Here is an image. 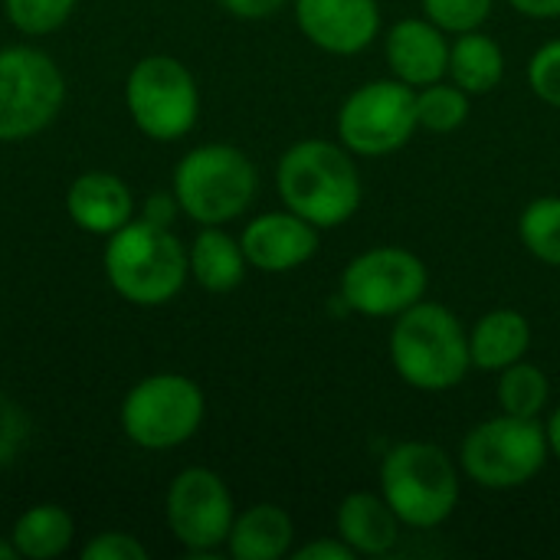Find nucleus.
I'll return each mask as SVG.
<instances>
[{"mask_svg": "<svg viewBox=\"0 0 560 560\" xmlns=\"http://www.w3.org/2000/svg\"><path fill=\"white\" fill-rule=\"evenodd\" d=\"M276 190L285 210L318 230L345 226L364 197L354 154L341 141L302 138L289 144L276 164Z\"/></svg>", "mask_w": 560, "mask_h": 560, "instance_id": "obj_1", "label": "nucleus"}, {"mask_svg": "<svg viewBox=\"0 0 560 560\" xmlns=\"http://www.w3.org/2000/svg\"><path fill=\"white\" fill-rule=\"evenodd\" d=\"M387 354L397 377L423 394H446L472 371L469 328L440 302H417L400 312L387 335Z\"/></svg>", "mask_w": 560, "mask_h": 560, "instance_id": "obj_2", "label": "nucleus"}, {"mask_svg": "<svg viewBox=\"0 0 560 560\" xmlns=\"http://www.w3.org/2000/svg\"><path fill=\"white\" fill-rule=\"evenodd\" d=\"M102 272L118 299L138 308H161L174 302L187 279V246L171 226L135 217L118 233L105 236Z\"/></svg>", "mask_w": 560, "mask_h": 560, "instance_id": "obj_3", "label": "nucleus"}, {"mask_svg": "<svg viewBox=\"0 0 560 560\" xmlns=\"http://www.w3.org/2000/svg\"><path fill=\"white\" fill-rule=\"evenodd\" d=\"M381 495L404 528L433 532L446 525L463 495V469L427 440H404L381 459Z\"/></svg>", "mask_w": 560, "mask_h": 560, "instance_id": "obj_4", "label": "nucleus"}, {"mask_svg": "<svg viewBox=\"0 0 560 560\" xmlns=\"http://www.w3.org/2000/svg\"><path fill=\"white\" fill-rule=\"evenodd\" d=\"M171 190L180 213L197 226H226L253 207L259 194V171L243 148L210 141L190 148L177 161Z\"/></svg>", "mask_w": 560, "mask_h": 560, "instance_id": "obj_5", "label": "nucleus"}, {"mask_svg": "<svg viewBox=\"0 0 560 560\" xmlns=\"http://www.w3.org/2000/svg\"><path fill=\"white\" fill-rule=\"evenodd\" d=\"M548 433L541 420L502 413L476 423L459 446V469L469 482L489 492L525 489L548 466Z\"/></svg>", "mask_w": 560, "mask_h": 560, "instance_id": "obj_6", "label": "nucleus"}, {"mask_svg": "<svg viewBox=\"0 0 560 560\" xmlns=\"http://www.w3.org/2000/svg\"><path fill=\"white\" fill-rule=\"evenodd\" d=\"M207 417V397L197 381L184 374L141 377L118 407V427L138 450L167 453L190 443Z\"/></svg>", "mask_w": 560, "mask_h": 560, "instance_id": "obj_7", "label": "nucleus"}, {"mask_svg": "<svg viewBox=\"0 0 560 560\" xmlns=\"http://www.w3.org/2000/svg\"><path fill=\"white\" fill-rule=\"evenodd\" d=\"M125 105L144 138L171 144L194 131L200 118V89L177 56L151 52L128 69Z\"/></svg>", "mask_w": 560, "mask_h": 560, "instance_id": "obj_8", "label": "nucleus"}, {"mask_svg": "<svg viewBox=\"0 0 560 560\" xmlns=\"http://www.w3.org/2000/svg\"><path fill=\"white\" fill-rule=\"evenodd\" d=\"M62 105L66 75L49 52L23 43L0 49V144L43 135Z\"/></svg>", "mask_w": 560, "mask_h": 560, "instance_id": "obj_9", "label": "nucleus"}, {"mask_svg": "<svg viewBox=\"0 0 560 560\" xmlns=\"http://www.w3.org/2000/svg\"><path fill=\"white\" fill-rule=\"evenodd\" d=\"M427 289L430 269L407 246H371L358 253L338 279V299L348 312L390 322L423 302Z\"/></svg>", "mask_w": 560, "mask_h": 560, "instance_id": "obj_10", "label": "nucleus"}, {"mask_svg": "<svg viewBox=\"0 0 560 560\" xmlns=\"http://www.w3.org/2000/svg\"><path fill=\"white\" fill-rule=\"evenodd\" d=\"M335 131L354 158H387L407 148L420 131L417 89L394 75L358 85L341 102Z\"/></svg>", "mask_w": 560, "mask_h": 560, "instance_id": "obj_11", "label": "nucleus"}, {"mask_svg": "<svg viewBox=\"0 0 560 560\" xmlns=\"http://www.w3.org/2000/svg\"><path fill=\"white\" fill-rule=\"evenodd\" d=\"M233 518V492L220 472L190 466L171 479L164 495V522L190 558H217V551L226 548Z\"/></svg>", "mask_w": 560, "mask_h": 560, "instance_id": "obj_12", "label": "nucleus"}, {"mask_svg": "<svg viewBox=\"0 0 560 560\" xmlns=\"http://www.w3.org/2000/svg\"><path fill=\"white\" fill-rule=\"evenodd\" d=\"M302 36L331 56H358L381 36L377 0H295Z\"/></svg>", "mask_w": 560, "mask_h": 560, "instance_id": "obj_13", "label": "nucleus"}, {"mask_svg": "<svg viewBox=\"0 0 560 560\" xmlns=\"http://www.w3.org/2000/svg\"><path fill=\"white\" fill-rule=\"evenodd\" d=\"M240 243H243L249 269L279 276V272H292L305 266L318 253L322 230L282 207V210L253 217L243 226Z\"/></svg>", "mask_w": 560, "mask_h": 560, "instance_id": "obj_14", "label": "nucleus"}, {"mask_svg": "<svg viewBox=\"0 0 560 560\" xmlns=\"http://www.w3.org/2000/svg\"><path fill=\"white\" fill-rule=\"evenodd\" d=\"M384 59L394 79L423 89L446 79L450 66V33L427 16L397 20L384 33Z\"/></svg>", "mask_w": 560, "mask_h": 560, "instance_id": "obj_15", "label": "nucleus"}, {"mask_svg": "<svg viewBox=\"0 0 560 560\" xmlns=\"http://www.w3.org/2000/svg\"><path fill=\"white\" fill-rule=\"evenodd\" d=\"M135 210V190L112 171H85L66 187V217L89 236L118 233Z\"/></svg>", "mask_w": 560, "mask_h": 560, "instance_id": "obj_16", "label": "nucleus"}, {"mask_svg": "<svg viewBox=\"0 0 560 560\" xmlns=\"http://www.w3.org/2000/svg\"><path fill=\"white\" fill-rule=\"evenodd\" d=\"M404 522L394 515L381 492H351L335 515V535L358 558H384L397 548Z\"/></svg>", "mask_w": 560, "mask_h": 560, "instance_id": "obj_17", "label": "nucleus"}, {"mask_svg": "<svg viewBox=\"0 0 560 560\" xmlns=\"http://www.w3.org/2000/svg\"><path fill=\"white\" fill-rule=\"evenodd\" d=\"M295 548V522L276 502H256L236 512L226 555L233 560H282Z\"/></svg>", "mask_w": 560, "mask_h": 560, "instance_id": "obj_18", "label": "nucleus"}, {"mask_svg": "<svg viewBox=\"0 0 560 560\" xmlns=\"http://www.w3.org/2000/svg\"><path fill=\"white\" fill-rule=\"evenodd\" d=\"M535 341L532 322L518 308H492L469 328L472 368L499 374L528 358Z\"/></svg>", "mask_w": 560, "mask_h": 560, "instance_id": "obj_19", "label": "nucleus"}, {"mask_svg": "<svg viewBox=\"0 0 560 560\" xmlns=\"http://www.w3.org/2000/svg\"><path fill=\"white\" fill-rule=\"evenodd\" d=\"M187 266L190 279L213 295L240 289L249 269L240 236L226 233V226H200V233L187 246Z\"/></svg>", "mask_w": 560, "mask_h": 560, "instance_id": "obj_20", "label": "nucleus"}, {"mask_svg": "<svg viewBox=\"0 0 560 560\" xmlns=\"http://www.w3.org/2000/svg\"><path fill=\"white\" fill-rule=\"evenodd\" d=\"M446 79L456 82L469 95H489L505 79V49L495 36L482 30L456 33L450 39V66Z\"/></svg>", "mask_w": 560, "mask_h": 560, "instance_id": "obj_21", "label": "nucleus"}, {"mask_svg": "<svg viewBox=\"0 0 560 560\" xmlns=\"http://www.w3.org/2000/svg\"><path fill=\"white\" fill-rule=\"evenodd\" d=\"M10 541L16 555L26 560L62 558L75 541V518L52 502L30 505L23 515H16L10 528Z\"/></svg>", "mask_w": 560, "mask_h": 560, "instance_id": "obj_22", "label": "nucleus"}, {"mask_svg": "<svg viewBox=\"0 0 560 560\" xmlns=\"http://www.w3.org/2000/svg\"><path fill=\"white\" fill-rule=\"evenodd\" d=\"M495 400H499V410L502 413L541 420V413L551 404V381H548V374L538 364L518 361V364L499 371Z\"/></svg>", "mask_w": 560, "mask_h": 560, "instance_id": "obj_23", "label": "nucleus"}, {"mask_svg": "<svg viewBox=\"0 0 560 560\" xmlns=\"http://www.w3.org/2000/svg\"><path fill=\"white\" fill-rule=\"evenodd\" d=\"M469 112H472V95L463 92L450 79H440V82H430V85L417 89V121H420V131H430V135L459 131L469 121Z\"/></svg>", "mask_w": 560, "mask_h": 560, "instance_id": "obj_24", "label": "nucleus"}, {"mask_svg": "<svg viewBox=\"0 0 560 560\" xmlns=\"http://www.w3.org/2000/svg\"><path fill=\"white\" fill-rule=\"evenodd\" d=\"M518 240L545 266L560 269V197H535L518 217Z\"/></svg>", "mask_w": 560, "mask_h": 560, "instance_id": "obj_25", "label": "nucleus"}, {"mask_svg": "<svg viewBox=\"0 0 560 560\" xmlns=\"http://www.w3.org/2000/svg\"><path fill=\"white\" fill-rule=\"evenodd\" d=\"M79 0H3L10 26L23 36H49L69 23Z\"/></svg>", "mask_w": 560, "mask_h": 560, "instance_id": "obj_26", "label": "nucleus"}, {"mask_svg": "<svg viewBox=\"0 0 560 560\" xmlns=\"http://www.w3.org/2000/svg\"><path fill=\"white\" fill-rule=\"evenodd\" d=\"M495 0H420V10L427 20H433L450 36L482 30V23L492 16Z\"/></svg>", "mask_w": 560, "mask_h": 560, "instance_id": "obj_27", "label": "nucleus"}, {"mask_svg": "<svg viewBox=\"0 0 560 560\" xmlns=\"http://www.w3.org/2000/svg\"><path fill=\"white\" fill-rule=\"evenodd\" d=\"M528 85L545 105L560 112V39L535 49V56L528 59Z\"/></svg>", "mask_w": 560, "mask_h": 560, "instance_id": "obj_28", "label": "nucleus"}, {"mask_svg": "<svg viewBox=\"0 0 560 560\" xmlns=\"http://www.w3.org/2000/svg\"><path fill=\"white\" fill-rule=\"evenodd\" d=\"M30 440V417L20 404H13L7 394H0V469L10 466Z\"/></svg>", "mask_w": 560, "mask_h": 560, "instance_id": "obj_29", "label": "nucleus"}, {"mask_svg": "<svg viewBox=\"0 0 560 560\" xmlns=\"http://www.w3.org/2000/svg\"><path fill=\"white\" fill-rule=\"evenodd\" d=\"M148 548L128 532H102L85 548L82 560H144Z\"/></svg>", "mask_w": 560, "mask_h": 560, "instance_id": "obj_30", "label": "nucleus"}, {"mask_svg": "<svg viewBox=\"0 0 560 560\" xmlns=\"http://www.w3.org/2000/svg\"><path fill=\"white\" fill-rule=\"evenodd\" d=\"M292 558L295 560H354L358 555L338 538V535H331V538H312V541H305V545H299V548H292Z\"/></svg>", "mask_w": 560, "mask_h": 560, "instance_id": "obj_31", "label": "nucleus"}, {"mask_svg": "<svg viewBox=\"0 0 560 560\" xmlns=\"http://www.w3.org/2000/svg\"><path fill=\"white\" fill-rule=\"evenodd\" d=\"M141 217L158 223V226H174V220L180 217V203L174 197V190H158L141 203Z\"/></svg>", "mask_w": 560, "mask_h": 560, "instance_id": "obj_32", "label": "nucleus"}, {"mask_svg": "<svg viewBox=\"0 0 560 560\" xmlns=\"http://www.w3.org/2000/svg\"><path fill=\"white\" fill-rule=\"evenodd\" d=\"M285 3H289V0H220V7H223L230 16H236V20H249V23L276 16Z\"/></svg>", "mask_w": 560, "mask_h": 560, "instance_id": "obj_33", "label": "nucleus"}, {"mask_svg": "<svg viewBox=\"0 0 560 560\" xmlns=\"http://www.w3.org/2000/svg\"><path fill=\"white\" fill-rule=\"evenodd\" d=\"M509 7L528 20H558L560 16V0H509Z\"/></svg>", "mask_w": 560, "mask_h": 560, "instance_id": "obj_34", "label": "nucleus"}, {"mask_svg": "<svg viewBox=\"0 0 560 560\" xmlns=\"http://www.w3.org/2000/svg\"><path fill=\"white\" fill-rule=\"evenodd\" d=\"M545 433H548V450H551V459L560 463V407H555L545 420Z\"/></svg>", "mask_w": 560, "mask_h": 560, "instance_id": "obj_35", "label": "nucleus"}, {"mask_svg": "<svg viewBox=\"0 0 560 560\" xmlns=\"http://www.w3.org/2000/svg\"><path fill=\"white\" fill-rule=\"evenodd\" d=\"M16 548H13V541H10V535L7 538H0V560H16Z\"/></svg>", "mask_w": 560, "mask_h": 560, "instance_id": "obj_36", "label": "nucleus"}]
</instances>
